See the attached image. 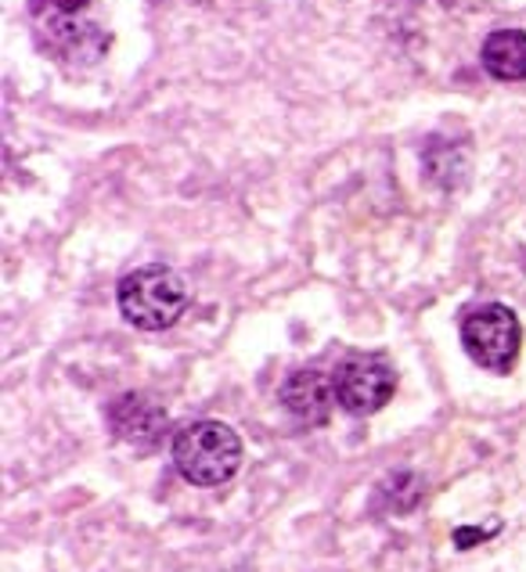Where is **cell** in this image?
I'll return each mask as SVG.
<instances>
[{"label":"cell","mask_w":526,"mask_h":572,"mask_svg":"<svg viewBox=\"0 0 526 572\" xmlns=\"http://www.w3.org/2000/svg\"><path fill=\"white\" fill-rule=\"evenodd\" d=\"M119 314L141 331H166L174 328L188 310V284L177 270L163 264H149L130 270L119 281Z\"/></svg>","instance_id":"cell-1"},{"label":"cell","mask_w":526,"mask_h":572,"mask_svg":"<svg viewBox=\"0 0 526 572\" xmlns=\"http://www.w3.org/2000/svg\"><path fill=\"white\" fill-rule=\"evenodd\" d=\"M174 465L191 487H220L242 468V440L224 421H191L174 436Z\"/></svg>","instance_id":"cell-2"},{"label":"cell","mask_w":526,"mask_h":572,"mask_svg":"<svg viewBox=\"0 0 526 572\" xmlns=\"http://www.w3.org/2000/svg\"><path fill=\"white\" fill-rule=\"evenodd\" d=\"M461 346L476 367L509 375L523 350V325L509 306L483 303L461 317Z\"/></svg>","instance_id":"cell-3"},{"label":"cell","mask_w":526,"mask_h":572,"mask_svg":"<svg viewBox=\"0 0 526 572\" xmlns=\"http://www.w3.org/2000/svg\"><path fill=\"white\" fill-rule=\"evenodd\" d=\"M336 400L353 418L383 410L397 393V371L383 357H347L336 367Z\"/></svg>","instance_id":"cell-4"},{"label":"cell","mask_w":526,"mask_h":572,"mask_svg":"<svg viewBox=\"0 0 526 572\" xmlns=\"http://www.w3.org/2000/svg\"><path fill=\"white\" fill-rule=\"evenodd\" d=\"M170 425L166 407L152 400L149 393H124L108 404V429L116 432V440L133 446H155L163 440Z\"/></svg>","instance_id":"cell-5"},{"label":"cell","mask_w":526,"mask_h":572,"mask_svg":"<svg viewBox=\"0 0 526 572\" xmlns=\"http://www.w3.org/2000/svg\"><path fill=\"white\" fill-rule=\"evenodd\" d=\"M281 407L289 410L292 418L303 421V425H322L332 415L336 400V378L325 375V371H292V375L281 382L278 389Z\"/></svg>","instance_id":"cell-6"},{"label":"cell","mask_w":526,"mask_h":572,"mask_svg":"<svg viewBox=\"0 0 526 572\" xmlns=\"http://www.w3.org/2000/svg\"><path fill=\"white\" fill-rule=\"evenodd\" d=\"M483 69L501 83L526 80V33L523 30H498L483 40L480 51Z\"/></svg>","instance_id":"cell-7"},{"label":"cell","mask_w":526,"mask_h":572,"mask_svg":"<svg viewBox=\"0 0 526 572\" xmlns=\"http://www.w3.org/2000/svg\"><path fill=\"white\" fill-rule=\"evenodd\" d=\"M491 533H494V529H458V533H455V544H458V547H469L472 540H487Z\"/></svg>","instance_id":"cell-8"},{"label":"cell","mask_w":526,"mask_h":572,"mask_svg":"<svg viewBox=\"0 0 526 572\" xmlns=\"http://www.w3.org/2000/svg\"><path fill=\"white\" fill-rule=\"evenodd\" d=\"M55 11H62V15H77V11L87 8V0H47Z\"/></svg>","instance_id":"cell-9"}]
</instances>
